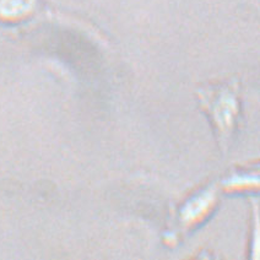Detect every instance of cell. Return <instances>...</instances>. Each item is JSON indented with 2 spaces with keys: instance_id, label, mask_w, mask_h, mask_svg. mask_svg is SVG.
<instances>
[{
  "instance_id": "obj_1",
  "label": "cell",
  "mask_w": 260,
  "mask_h": 260,
  "mask_svg": "<svg viewBox=\"0 0 260 260\" xmlns=\"http://www.w3.org/2000/svg\"><path fill=\"white\" fill-rule=\"evenodd\" d=\"M37 0H0V17L19 20L34 11Z\"/></svg>"
}]
</instances>
